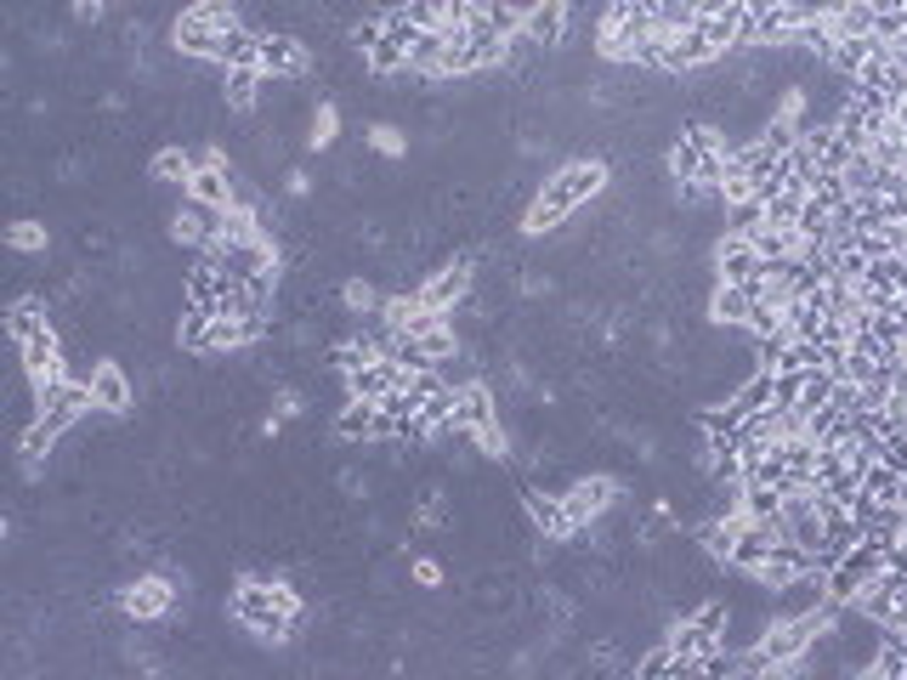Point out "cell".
Returning <instances> with one entry per match:
<instances>
[{
    "label": "cell",
    "mask_w": 907,
    "mask_h": 680,
    "mask_svg": "<svg viewBox=\"0 0 907 680\" xmlns=\"http://www.w3.org/2000/svg\"><path fill=\"white\" fill-rule=\"evenodd\" d=\"M471 442L482 448V453H488V460H510V432H505V425L499 420H488V425H476V432H471Z\"/></svg>",
    "instance_id": "83f0119b"
},
{
    "label": "cell",
    "mask_w": 907,
    "mask_h": 680,
    "mask_svg": "<svg viewBox=\"0 0 907 680\" xmlns=\"http://www.w3.org/2000/svg\"><path fill=\"white\" fill-rule=\"evenodd\" d=\"M340 301H347V312H380V301H386V295H375V283H368V278H347Z\"/></svg>",
    "instance_id": "f1b7e54d"
},
{
    "label": "cell",
    "mask_w": 907,
    "mask_h": 680,
    "mask_svg": "<svg viewBox=\"0 0 907 680\" xmlns=\"http://www.w3.org/2000/svg\"><path fill=\"white\" fill-rule=\"evenodd\" d=\"M177 347H182V352H205V347H210V306L182 301V318H177Z\"/></svg>",
    "instance_id": "e0dca14e"
},
{
    "label": "cell",
    "mask_w": 907,
    "mask_h": 680,
    "mask_svg": "<svg viewBox=\"0 0 907 680\" xmlns=\"http://www.w3.org/2000/svg\"><path fill=\"white\" fill-rule=\"evenodd\" d=\"M216 227H221V210L198 205L193 193H182V205L170 210V239H177V244H188V250H205V244L216 239Z\"/></svg>",
    "instance_id": "ba28073f"
},
{
    "label": "cell",
    "mask_w": 907,
    "mask_h": 680,
    "mask_svg": "<svg viewBox=\"0 0 907 680\" xmlns=\"http://www.w3.org/2000/svg\"><path fill=\"white\" fill-rule=\"evenodd\" d=\"M499 420V397L482 386V380H465V386H454V425L460 432H476V425H488Z\"/></svg>",
    "instance_id": "4fadbf2b"
},
{
    "label": "cell",
    "mask_w": 907,
    "mask_h": 680,
    "mask_svg": "<svg viewBox=\"0 0 907 680\" xmlns=\"http://www.w3.org/2000/svg\"><path fill=\"white\" fill-rule=\"evenodd\" d=\"M278 414H283V420H301V414H306L301 391H290V386H283V391H278Z\"/></svg>",
    "instance_id": "4dcf8cb0"
},
{
    "label": "cell",
    "mask_w": 907,
    "mask_h": 680,
    "mask_svg": "<svg viewBox=\"0 0 907 680\" xmlns=\"http://www.w3.org/2000/svg\"><path fill=\"white\" fill-rule=\"evenodd\" d=\"M397 386H403V363L397 357H368L347 368V397H363V403H380Z\"/></svg>",
    "instance_id": "52a82bcc"
},
{
    "label": "cell",
    "mask_w": 907,
    "mask_h": 680,
    "mask_svg": "<svg viewBox=\"0 0 907 680\" xmlns=\"http://www.w3.org/2000/svg\"><path fill=\"white\" fill-rule=\"evenodd\" d=\"M567 517H573L579 527H590V522H602L607 510L618 505V482L613 476H579V482H567Z\"/></svg>",
    "instance_id": "5b68a950"
},
{
    "label": "cell",
    "mask_w": 907,
    "mask_h": 680,
    "mask_svg": "<svg viewBox=\"0 0 907 680\" xmlns=\"http://www.w3.org/2000/svg\"><path fill=\"white\" fill-rule=\"evenodd\" d=\"M312 63H306V46L295 35H262V74L273 80H301Z\"/></svg>",
    "instance_id": "7c38bea8"
},
{
    "label": "cell",
    "mask_w": 907,
    "mask_h": 680,
    "mask_svg": "<svg viewBox=\"0 0 907 680\" xmlns=\"http://www.w3.org/2000/svg\"><path fill=\"white\" fill-rule=\"evenodd\" d=\"M368 148H375L380 159H409V131L403 125H391V120H380V125H368Z\"/></svg>",
    "instance_id": "603a6c76"
},
{
    "label": "cell",
    "mask_w": 907,
    "mask_h": 680,
    "mask_svg": "<svg viewBox=\"0 0 907 680\" xmlns=\"http://www.w3.org/2000/svg\"><path fill=\"white\" fill-rule=\"evenodd\" d=\"M283 193H290V198H306V193H312V177H306L301 165L290 170V177H283Z\"/></svg>",
    "instance_id": "1f68e13d"
},
{
    "label": "cell",
    "mask_w": 907,
    "mask_h": 680,
    "mask_svg": "<svg viewBox=\"0 0 907 680\" xmlns=\"http://www.w3.org/2000/svg\"><path fill=\"white\" fill-rule=\"evenodd\" d=\"M375 432H380V403L347 397V409L335 414V437H347V442H375Z\"/></svg>",
    "instance_id": "9a60e30c"
},
{
    "label": "cell",
    "mask_w": 907,
    "mask_h": 680,
    "mask_svg": "<svg viewBox=\"0 0 907 680\" xmlns=\"http://www.w3.org/2000/svg\"><path fill=\"white\" fill-rule=\"evenodd\" d=\"M188 12L205 17L210 28H239V23H244V17H239V0H193Z\"/></svg>",
    "instance_id": "4316f807"
},
{
    "label": "cell",
    "mask_w": 907,
    "mask_h": 680,
    "mask_svg": "<svg viewBox=\"0 0 907 680\" xmlns=\"http://www.w3.org/2000/svg\"><path fill=\"white\" fill-rule=\"evenodd\" d=\"M409 579H414L420 590H443L448 573H443V561H437V556H414V561H409Z\"/></svg>",
    "instance_id": "f546056e"
},
{
    "label": "cell",
    "mask_w": 907,
    "mask_h": 680,
    "mask_svg": "<svg viewBox=\"0 0 907 680\" xmlns=\"http://www.w3.org/2000/svg\"><path fill=\"white\" fill-rule=\"evenodd\" d=\"M891 120L902 125V136H907V102H896V113H891Z\"/></svg>",
    "instance_id": "d6a6232c"
},
{
    "label": "cell",
    "mask_w": 907,
    "mask_h": 680,
    "mask_svg": "<svg viewBox=\"0 0 907 680\" xmlns=\"http://www.w3.org/2000/svg\"><path fill=\"white\" fill-rule=\"evenodd\" d=\"M262 69H221V102L233 108V113H250L255 97H262Z\"/></svg>",
    "instance_id": "2e32d148"
},
{
    "label": "cell",
    "mask_w": 907,
    "mask_h": 680,
    "mask_svg": "<svg viewBox=\"0 0 907 680\" xmlns=\"http://www.w3.org/2000/svg\"><path fill=\"white\" fill-rule=\"evenodd\" d=\"M760 205H765V221L794 227V221H800V210H806V187H800V182H788V187H777L772 198H760Z\"/></svg>",
    "instance_id": "ffe728a7"
},
{
    "label": "cell",
    "mask_w": 907,
    "mask_h": 680,
    "mask_svg": "<svg viewBox=\"0 0 907 680\" xmlns=\"http://www.w3.org/2000/svg\"><path fill=\"white\" fill-rule=\"evenodd\" d=\"M420 340V357L425 363H448L454 352H460V335H454V324H437V329H425V335H414Z\"/></svg>",
    "instance_id": "484cf974"
},
{
    "label": "cell",
    "mask_w": 907,
    "mask_h": 680,
    "mask_svg": "<svg viewBox=\"0 0 907 680\" xmlns=\"http://www.w3.org/2000/svg\"><path fill=\"white\" fill-rule=\"evenodd\" d=\"M170 607H177V584H170L165 573H142L136 584L120 590V612L136 618V623H154V618H165Z\"/></svg>",
    "instance_id": "277c9868"
},
{
    "label": "cell",
    "mask_w": 907,
    "mask_h": 680,
    "mask_svg": "<svg viewBox=\"0 0 907 680\" xmlns=\"http://www.w3.org/2000/svg\"><path fill=\"white\" fill-rule=\"evenodd\" d=\"M335 136H340V108H335V102H318V108H312V136H306V148L324 154V148H335Z\"/></svg>",
    "instance_id": "d4e9b609"
},
{
    "label": "cell",
    "mask_w": 907,
    "mask_h": 680,
    "mask_svg": "<svg viewBox=\"0 0 907 680\" xmlns=\"http://www.w3.org/2000/svg\"><path fill=\"white\" fill-rule=\"evenodd\" d=\"M420 301H425V306H437V312L465 306V301H471V262H448V267H437V272H425Z\"/></svg>",
    "instance_id": "9c48e42d"
},
{
    "label": "cell",
    "mask_w": 907,
    "mask_h": 680,
    "mask_svg": "<svg viewBox=\"0 0 907 680\" xmlns=\"http://www.w3.org/2000/svg\"><path fill=\"white\" fill-rule=\"evenodd\" d=\"M7 244H12L17 255H46V250H51V227L35 221V216H17V221L7 227Z\"/></svg>",
    "instance_id": "ac0fdd59"
},
{
    "label": "cell",
    "mask_w": 907,
    "mask_h": 680,
    "mask_svg": "<svg viewBox=\"0 0 907 680\" xmlns=\"http://www.w3.org/2000/svg\"><path fill=\"white\" fill-rule=\"evenodd\" d=\"M193 170H198V154H188L182 142H165V148L148 159V177H154L159 187H188Z\"/></svg>",
    "instance_id": "5bb4252c"
},
{
    "label": "cell",
    "mask_w": 907,
    "mask_h": 680,
    "mask_svg": "<svg viewBox=\"0 0 907 680\" xmlns=\"http://www.w3.org/2000/svg\"><path fill=\"white\" fill-rule=\"evenodd\" d=\"M754 318V290L743 283H715V295H709V324L715 329H749Z\"/></svg>",
    "instance_id": "8fae6325"
},
{
    "label": "cell",
    "mask_w": 907,
    "mask_h": 680,
    "mask_svg": "<svg viewBox=\"0 0 907 680\" xmlns=\"http://www.w3.org/2000/svg\"><path fill=\"white\" fill-rule=\"evenodd\" d=\"M902 538H907V522H902Z\"/></svg>",
    "instance_id": "836d02e7"
},
{
    "label": "cell",
    "mask_w": 907,
    "mask_h": 680,
    "mask_svg": "<svg viewBox=\"0 0 907 680\" xmlns=\"http://www.w3.org/2000/svg\"><path fill=\"white\" fill-rule=\"evenodd\" d=\"M85 380H92V403H97V414H131V409H136V380L125 375V363L97 357Z\"/></svg>",
    "instance_id": "3957f363"
},
{
    "label": "cell",
    "mask_w": 907,
    "mask_h": 680,
    "mask_svg": "<svg viewBox=\"0 0 907 680\" xmlns=\"http://www.w3.org/2000/svg\"><path fill=\"white\" fill-rule=\"evenodd\" d=\"M777 510H783V494L772 482H743V517L749 522H765V517H777Z\"/></svg>",
    "instance_id": "cb8c5ba5"
},
{
    "label": "cell",
    "mask_w": 907,
    "mask_h": 680,
    "mask_svg": "<svg viewBox=\"0 0 907 680\" xmlns=\"http://www.w3.org/2000/svg\"><path fill=\"white\" fill-rule=\"evenodd\" d=\"M839 182H845L850 198H857V193H879V159L873 154H850V165L839 170Z\"/></svg>",
    "instance_id": "7402d4cb"
},
{
    "label": "cell",
    "mask_w": 907,
    "mask_h": 680,
    "mask_svg": "<svg viewBox=\"0 0 907 680\" xmlns=\"http://www.w3.org/2000/svg\"><path fill=\"white\" fill-rule=\"evenodd\" d=\"M522 505H528V522L545 533V545H567L573 533H584L573 517H567V499L561 494H545V488H528L522 494Z\"/></svg>",
    "instance_id": "8992f818"
},
{
    "label": "cell",
    "mask_w": 907,
    "mask_h": 680,
    "mask_svg": "<svg viewBox=\"0 0 907 680\" xmlns=\"http://www.w3.org/2000/svg\"><path fill=\"white\" fill-rule=\"evenodd\" d=\"M760 278H765V255L754 250V239L726 233L715 244V283H743V290H760Z\"/></svg>",
    "instance_id": "7a4b0ae2"
},
{
    "label": "cell",
    "mask_w": 907,
    "mask_h": 680,
    "mask_svg": "<svg viewBox=\"0 0 907 680\" xmlns=\"http://www.w3.org/2000/svg\"><path fill=\"white\" fill-rule=\"evenodd\" d=\"M737 414H754V409H772V368H754V375L731 391Z\"/></svg>",
    "instance_id": "44dd1931"
},
{
    "label": "cell",
    "mask_w": 907,
    "mask_h": 680,
    "mask_svg": "<svg viewBox=\"0 0 907 680\" xmlns=\"http://www.w3.org/2000/svg\"><path fill=\"white\" fill-rule=\"evenodd\" d=\"M902 482H907V476H902L896 465L873 460V465L862 471V494H868V499H879V505H896V499H902Z\"/></svg>",
    "instance_id": "d6986e66"
},
{
    "label": "cell",
    "mask_w": 907,
    "mask_h": 680,
    "mask_svg": "<svg viewBox=\"0 0 907 680\" xmlns=\"http://www.w3.org/2000/svg\"><path fill=\"white\" fill-rule=\"evenodd\" d=\"M607 159H573V165H561V170H551L545 182H539V193H533V205H528V216H522V233H556V227L573 216L579 205H590L595 193L607 187Z\"/></svg>",
    "instance_id": "6da1fadb"
},
{
    "label": "cell",
    "mask_w": 907,
    "mask_h": 680,
    "mask_svg": "<svg viewBox=\"0 0 907 680\" xmlns=\"http://www.w3.org/2000/svg\"><path fill=\"white\" fill-rule=\"evenodd\" d=\"M170 46H177L182 57H193V63H216V57H221V28H210L205 17H193V12H182L177 23H170Z\"/></svg>",
    "instance_id": "30bf717a"
}]
</instances>
